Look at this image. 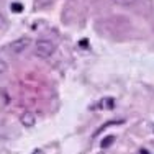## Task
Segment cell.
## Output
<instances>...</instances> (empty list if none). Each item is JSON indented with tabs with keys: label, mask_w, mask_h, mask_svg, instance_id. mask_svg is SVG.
I'll use <instances>...</instances> for the list:
<instances>
[{
	"label": "cell",
	"mask_w": 154,
	"mask_h": 154,
	"mask_svg": "<svg viewBox=\"0 0 154 154\" xmlns=\"http://www.w3.org/2000/svg\"><path fill=\"white\" fill-rule=\"evenodd\" d=\"M10 105V95L7 90L0 89V110L2 108H7Z\"/></svg>",
	"instance_id": "cell-5"
},
{
	"label": "cell",
	"mask_w": 154,
	"mask_h": 154,
	"mask_svg": "<svg viewBox=\"0 0 154 154\" xmlns=\"http://www.w3.org/2000/svg\"><path fill=\"white\" fill-rule=\"evenodd\" d=\"M7 71H8V64H7V61L0 59V77H3L7 74Z\"/></svg>",
	"instance_id": "cell-8"
},
{
	"label": "cell",
	"mask_w": 154,
	"mask_h": 154,
	"mask_svg": "<svg viewBox=\"0 0 154 154\" xmlns=\"http://www.w3.org/2000/svg\"><path fill=\"white\" fill-rule=\"evenodd\" d=\"M110 2L115 3V5H120V7H131V5H134L138 0H110Z\"/></svg>",
	"instance_id": "cell-6"
},
{
	"label": "cell",
	"mask_w": 154,
	"mask_h": 154,
	"mask_svg": "<svg viewBox=\"0 0 154 154\" xmlns=\"http://www.w3.org/2000/svg\"><path fill=\"white\" fill-rule=\"evenodd\" d=\"M10 8H12V12H15V13L23 12V5H21V3H18V2H13L12 5H10Z\"/></svg>",
	"instance_id": "cell-9"
},
{
	"label": "cell",
	"mask_w": 154,
	"mask_h": 154,
	"mask_svg": "<svg viewBox=\"0 0 154 154\" xmlns=\"http://www.w3.org/2000/svg\"><path fill=\"white\" fill-rule=\"evenodd\" d=\"M31 46V38L30 36H20V38L13 39L12 43L8 45V49L12 51L13 54H21Z\"/></svg>",
	"instance_id": "cell-2"
},
{
	"label": "cell",
	"mask_w": 154,
	"mask_h": 154,
	"mask_svg": "<svg viewBox=\"0 0 154 154\" xmlns=\"http://www.w3.org/2000/svg\"><path fill=\"white\" fill-rule=\"evenodd\" d=\"M141 154H148V151H141Z\"/></svg>",
	"instance_id": "cell-10"
},
{
	"label": "cell",
	"mask_w": 154,
	"mask_h": 154,
	"mask_svg": "<svg viewBox=\"0 0 154 154\" xmlns=\"http://www.w3.org/2000/svg\"><path fill=\"white\" fill-rule=\"evenodd\" d=\"M113 141H115V136H113V134H110V136H107V138L102 139L100 146H102V148H110V146L113 144Z\"/></svg>",
	"instance_id": "cell-7"
},
{
	"label": "cell",
	"mask_w": 154,
	"mask_h": 154,
	"mask_svg": "<svg viewBox=\"0 0 154 154\" xmlns=\"http://www.w3.org/2000/svg\"><path fill=\"white\" fill-rule=\"evenodd\" d=\"M115 98L113 97H105V98H102L100 100V105H98V107L100 108H103V110H113L115 108Z\"/></svg>",
	"instance_id": "cell-4"
},
{
	"label": "cell",
	"mask_w": 154,
	"mask_h": 154,
	"mask_svg": "<svg viewBox=\"0 0 154 154\" xmlns=\"http://www.w3.org/2000/svg\"><path fill=\"white\" fill-rule=\"evenodd\" d=\"M20 123L25 128H33L36 125V115L33 112H23L20 115Z\"/></svg>",
	"instance_id": "cell-3"
},
{
	"label": "cell",
	"mask_w": 154,
	"mask_h": 154,
	"mask_svg": "<svg viewBox=\"0 0 154 154\" xmlns=\"http://www.w3.org/2000/svg\"><path fill=\"white\" fill-rule=\"evenodd\" d=\"M54 51H56V45H54V41H51L48 38H41L35 43V56L41 57V59L51 57L54 54Z\"/></svg>",
	"instance_id": "cell-1"
}]
</instances>
